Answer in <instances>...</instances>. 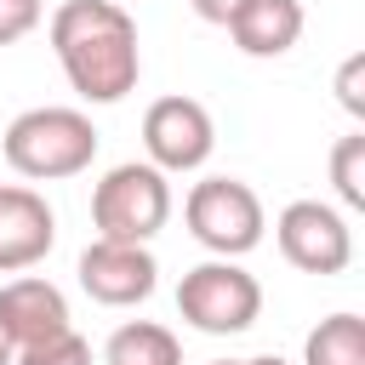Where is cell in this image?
<instances>
[{
	"instance_id": "44dd1931",
	"label": "cell",
	"mask_w": 365,
	"mask_h": 365,
	"mask_svg": "<svg viewBox=\"0 0 365 365\" xmlns=\"http://www.w3.org/2000/svg\"><path fill=\"white\" fill-rule=\"evenodd\" d=\"M217 365H240V359H217Z\"/></svg>"
},
{
	"instance_id": "e0dca14e",
	"label": "cell",
	"mask_w": 365,
	"mask_h": 365,
	"mask_svg": "<svg viewBox=\"0 0 365 365\" xmlns=\"http://www.w3.org/2000/svg\"><path fill=\"white\" fill-rule=\"evenodd\" d=\"M359 86H365V57L354 51V57L336 68V97H342V108H348L354 120H365V91H359Z\"/></svg>"
},
{
	"instance_id": "7c38bea8",
	"label": "cell",
	"mask_w": 365,
	"mask_h": 365,
	"mask_svg": "<svg viewBox=\"0 0 365 365\" xmlns=\"http://www.w3.org/2000/svg\"><path fill=\"white\" fill-rule=\"evenodd\" d=\"M103 365H182V348H177V336H171L165 325L131 319V325H120V331L108 336Z\"/></svg>"
},
{
	"instance_id": "8fae6325",
	"label": "cell",
	"mask_w": 365,
	"mask_h": 365,
	"mask_svg": "<svg viewBox=\"0 0 365 365\" xmlns=\"http://www.w3.org/2000/svg\"><path fill=\"white\" fill-rule=\"evenodd\" d=\"M222 29L245 57H285L302 40V0H245Z\"/></svg>"
},
{
	"instance_id": "30bf717a",
	"label": "cell",
	"mask_w": 365,
	"mask_h": 365,
	"mask_svg": "<svg viewBox=\"0 0 365 365\" xmlns=\"http://www.w3.org/2000/svg\"><path fill=\"white\" fill-rule=\"evenodd\" d=\"M0 319H6L11 342L29 348V342H46V336L68 331V297H63L51 279L23 274V279L0 285Z\"/></svg>"
},
{
	"instance_id": "52a82bcc",
	"label": "cell",
	"mask_w": 365,
	"mask_h": 365,
	"mask_svg": "<svg viewBox=\"0 0 365 365\" xmlns=\"http://www.w3.org/2000/svg\"><path fill=\"white\" fill-rule=\"evenodd\" d=\"M143 148H148V165H160V171H194V165H205L211 148H217L205 103H194V97H160V103H148V114H143Z\"/></svg>"
},
{
	"instance_id": "5bb4252c",
	"label": "cell",
	"mask_w": 365,
	"mask_h": 365,
	"mask_svg": "<svg viewBox=\"0 0 365 365\" xmlns=\"http://www.w3.org/2000/svg\"><path fill=\"white\" fill-rule=\"evenodd\" d=\"M331 182H336L342 205L365 211V131L336 137V148H331Z\"/></svg>"
},
{
	"instance_id": "2e32d148",
	"label": "cell",
	"mask_w": 365,
	"mask_h": 365,
	"mask_svg": "<svg viewBox=\"0 0 365 365\" xmlns=\"http://www.w3.org/2000/svg\"><path fill=\"white\" fill-rule=\"evenodd\" d=\"M46 17V0H0V46H17Z\"/></svg>"
},
{
	"instance_id": "6da1fadb",
	"label": "cell",
	"mask_w": 365,
	"mask_h": 365,
	"mask_svg": "<svg viewBox=\"0 0 365 365\" xmlns=\"http://www.w3.org/2000/svg\"><path fill=\"white\" fill-rule=\"evenodd\" d=\"M51 51L68 74V86L86 103H120L137 91L143 51H137V23L114 0H63L46 23Z\"/></svg>"
},
{
	"instance_id": "3957f363",
	"label": "cell",
	"mask_w": 365,
	"mask_h": 365,
	"mask_svg": "<svg viewBox=\"0 0 365 365\" xmlns=\"http://www.w3.org/2000/svg\"><path fill=\"white\" fill-rule=\"evenodd\" d=\"M171 217V182L160 165H114L103 171V182L91 188V222H97V240H131V245H148Z\"/></svg>"
},
{
	"instance_id": "ac0fdd59",
	"label": "cell",
	"mask_w": 365,
	"mask_h": 365,
	"mask_svg": "<svg viewBox=\"0 0 365 365\" xmlns=\"http://www.w3.org/2000/svg\"><path fill=\"white\" fill-rule=\"evenodd\" d=\"M188 6H194V11L205 17V23H228V17H234V11L245 6V0H188Z\"/></svg>"
},
{
	"instance_id": "7a4b0ae2",
	"label": "cell",
	"mask_w": 365,
	"mask_h": 365,
	"mask_svg": "<svg viewBox=\"0 0 365 365\" xmlns=\"http://www.w3.org/2000/svg\"><path fill=\"white\" fill-rule=\"evenodd\" d=\"M0 154L17 177H34V182L80 177L97 160V125L80 108H23L6 125Z\"/></svg>"
},
{
	"instance_id": "8992f818",
	"label": "cell",
	"mask_w": 365,
	"mask_h": 365,
	"mask_svg": "<svg viewBox=\"0 0 365 365\" xmlns=\"http://www.w3.org/2000/svg\"><path fill=\"white\" fill-rule=\"evenodd\" d=\"M279 234V251L291 268L302 274H342L354 262V234H348V217L336 205H319V200H291L274 222Z\"/></svg>"
},
{
	"instance_id": "ffe728a7",
	"label": "cell",
	"mask_w": 365,
	"mask_h": 365,
	"mask_svg": "<svg viewBox=\"0 0 365 365\" xmlns=\"http://www.w3.org/2000/svg\"><path fill=\"white\" fill-rule=\"evenodd\" d=\"M240 365H285L279 354H257V359H240Z\"/></svg>"
},
{
	"instance_id": "4fadbf2b",
	"label": "cell",
	"mask_w": 365,
	"mask_h": 365,
	"mask_svg": "<svg viewBox=\"0 0 365 365\" xmlns=\"http://www.w3.org/2000/svg\"><path fill=\"white\" fill-rule=\"evenodd\" d=\"M302 365H365V319L325 314L302 342Z\"/></svg>"
},
{
	"instance_id": "277c9868",
	"label": "cell",
	"mask_w": 365,
	"mask_h": 365,
	"mask_svg": "<svg viewBox=\"0 0 365 365\" xmlns=\"http://www.w3.org/2000/svg\"><path fill=\"white\" fill-rule=\"evenodd\" d=\"M177 314L205 331V336H240L257 325L262 314V285L257 274H245L234 257H217V262H200L182 274L177 285Z\"/></svg>"
},
{
	"instance_id": "9c48e42d",
	"label": "cell",
	"mask_w": 365,
	"mask_h": 365,
	"mask_svg": "<svg viewBox=\"0 0 365 365\" xmlns=\"http://www.w3.org/2000/svg\"><path fill=\"white\" fill-rule=\"evenodd\" d=\"M57 240V217L51 205L23 188V182H6L0 188V274H23L34 268Z\"/></svg>"
},
{
	"instance_id": "9a60e30c",
	"label": "cell",
	"mask_w": 365,
	"mask_h": 365,
	"mask_svg": "<svg viewBox=\"0 0 365 365\" xmlns=\"http://www.w3.org/2000/svg\"><path fill=\"white\" fill-rule=\"evenodd\" d=\"M11 365H91V342L68 325V331H57V336H46V342L17 348V359H11Z\"/></svg>"
},
{
	"instance_id": "ba28073f",
	"label": "cell",
	"mask_w": 365,
	"mask_h": 365,
	"mask_svg": "<svg viewBox=\"0 0 365 365\" xmlns=\"http://www.w3.org/2000/svg\"><path fill=\"white\" fill-rule=\"evenodd\" d=\"M154 251L131 245V240H91L80 251V291L103 308H131L143 297H154Z\"/></svg>"
},
{
	"instance_id": "d6986e66",
	"label": "cell",
	"mask_w": 365,
	"mask_h": 365,
	"mask_svg": "<svg viewBox=\"0 0 365 365\" xmlns=\"http://www.w3.org/2000/svg\"><path fill=\"white\" fill-rule=\"evenodd\" d=\"M17 359V342H11V331H6V319H0V365H11Z\"/></svg>"
},
{
	"instance_id": "5b68a950",
	"label": "cell",
	"mask_w": 365,
	"mask_h": 365,
	"mask_svg": "<svg viewBox=\"0 0 365 365\" xmlns=\"http://www.w3.org/2000/svg\"><path fill=\"white\" fill-rule=\"evenodd\" d=\"M182 217H188V234L205 251H217V257H245L262 240V228H268L257 188L240 182V177H205V182H194Z\"/></svg>"
}]
</instances>
